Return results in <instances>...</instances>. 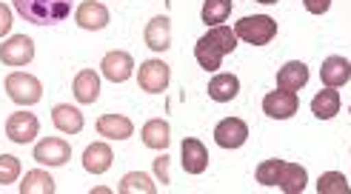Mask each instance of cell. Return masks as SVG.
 Returning a JSON list of instances; mask_svg holds the SVG:
<instances>
[{
    "label": "cell",
    "mask_w": 351,
    "mask_h": 194,
    "mask_svg": "<svg viewBox=\"0 0 351 194\" xmlns=\"http://www.w3.org/2000/svg\"><path fill=\"white\" fill-rule=\"evenodd\" d=\"M237 49V34L234 29L229 26H212L203 38L197 40L195 46V58L200 63V69H206V72H217L220 63L226 55H232V51Z\"/></svg>",
    "instance_id": "obj_1"
},
{
    "label": "cell",
    "mask_w": 351,
    "mask_h": 194,
    "mask_svg": "<svg viewBox=\"0 0 351 194\" xmlns=\"http://www.w3.org/2000/svg\"><path fill=\"white\" fill-rule=\"evenodd\" d=\"M17 14L34 26H55L72 14V0H12Z\"/></svg>",
    "instance_id": "obj_2"
},
{
    "label": "cell",
    "mask_w": 351,
    "mask_h": 194,
    "mask_svg": "<svg viewBox=\"0 0 351 194\" xmlns=\"http://www.w3.org/2000/svg\"><path fill=\"white\" fill-rule=\"evenodd\" d=\"M237 40H245L249 46H266L277 34V21L269 14H245L234 23Z\"/></svg>",
    "instance_id": "obj_3"
},
{
    "label": "cell",
    "mask_w": 351,
    "mask_h": 194,
    "mask_svg": "<svg viewBox=\"0 0 351 194\" xmlns=\"http://www.w3.org/2000/svg\"><path fill=\"white\" fill-rule=\"evenodd\" d=\"M6 95L9 100H14L17 106H32L43 97V86L34 75H26V72H12L6 77Z\"/></svg>",
    "instance_id": "obj_4"
},
{
    "label": "cell",
    "mask_w": 351,
    "mask_h": 194,
    "mask_svg": "<svg viewBox=\"0 0 351 194\" xmlns=\"http://www.w3.org/2000/svg\"><path fill=\"white\" fill-rule=\"evenodd\" d=\"M34 60V40L29 34H12L0 46V63L3 66H29Z\"/></svg>",
    "instance_id": "obj_5"
},
{
    "label": "cell",
    "mask_w": 351,
    "mask_h": 194,
    "mask_svg": "<svg viewBox=\"0 0 351 194\" xmlns=\"http://www.w3.org/2000/svg\"><path fill=\"white\" fill-rule=\"evenodd\" d=\"M169 66L163 60H146L143 66L137 69V83H140V89L149 92V95H160L166 92V86H169Z\"/></svg>",
    "instance_id": "obj_6"
},
{
    "label": "cell",
    "mask_w": 351,
    "mask_h": 194,
    "mask_svg": "<svg viewBox=\"0 0 351 194\" xmlns=\"http://www.w3.org/2000/svg\"><path fill=\"white\" fill-rule=\"evenodd\" d=\"M38 134H40V120L32 112H14L6 120V137L12 140V143H21V146L32 143Z\"/></svg>",
    "instance_id": "obj_7"
},
{
    "label": "cell",
    "mask_w": 351,
    "mask_h": 194,
    "mask_svg": "<svg viewBox=\"0 0 351 194\" xmlns=\"http://www.w3.org/2000/svg\"><path fill=\"white\" fill-rule=\"evenodd\" d=\"M297 109H300V97H297V92H269L266 97H263V112H266L271 120H289L297 114Z\"/></svg>",
    "instance_id": "obj_8"
},
{
    "label": "cell",
    "mask_w": 351,
    "mask_h": 194,
    "mask_svg": "<svg viewBox=\"0 0 351 194\" xmlns=\"http://www.w3.org/2000/svg\"><path fill=\"white\" fill-rule=\"evenodd\" d=\"M69 157H72V146L63 137H43L34 146V160L40 166H66Z\"/></svg>",
    "instance_id": "obj_9"
},
{
    "label": "cell",
    "mask_w": 351,
    "mask_h": 194,
    "mask_svg": "<svg viewBox=\"0 0 351 194\" xmlns=\"http://www.w3.org/2000/svg\"><path fill=\"white\" fill-rule=\"evenodd\" d=\"M249 137V126L240 117H226L215 126V143L220 149H240Z\"/></svg>",
    "instance_id": "obj_10"
},
{
    "label": "cell",
    "mask_w": 351,
    "mask_h": 194,
    "mask_svg": "<svg viewBox=\"0 0 351 194\" xmlns=\"http://www.w3.org/2000/svg\"><path fill=\"white\" fill-rule=\"evenodd\" d=\"M100 69H103V77H106L109 83H126V80L132 77L134 58L129 55V51H120V49H114V51H109V55L103 58Z\"/></svg>",
    "instance_id": "obj_11"
},
{
    "label": "cell",
    "mask_w": 351,
    "mask_h": 194,
    "mask_svg": "<svg viewBox=\"0 0 351 194\" xmlns=\"http://www.w3.org/2000/svg\"><path fill=\"white\" fill-rule=\"evenodd\" d=\"M320 80L328 86V89H340L351 80V63L343 55H331L323 60L320 66Z\"/></svg>",
    "instance_id": "obj_12"
},
{
    "label": "cell",
    "mask_w": 351,
    "mask_h": 194,
    "mask_svg": "<svg viewBox=\"0 0 351 194\" xmlns=\"http://www.w3.org/2000/svg\"><path fill=\"white\" fill-rule=\"evenodd\" d=\"M180 163L189 174H203L208 166V151L197 137H186L180 146Z\"/></svg>",
    "instance_id": "obj_13"
},
{
    "label": "cell",
    "mask_w": 351,
    "mask_h": 194,
    "mask_svg": "<svg viewBox=\"0 0 351 194\" xmlns=\"http://www.w3.org/2000/svg\"><path fill=\"white\" fill-rule=\"evenodd\" d=\"M75 17H77V26L89 29V32L109 26V9L103 3H97V0H83V3L77 6V12H75Z\"/></svg>",
    "instance_id": "obj_14"
},
{
    "label": "cell",
    "mask_w": 351,
    "mask_h": 194,
    "mask_svg": "<svg viewBox=\"0 0 351 194\" xmlns=\"http://www.w3.org/2000/svg\"><path fill=\"white\" fill-rule=\"evenodd\" d=\"M143 40L152 51H166L171 46V21L166 14H157L149 21L146 32H143Z\"/></svg>",
    "instance_id": "obj_15"
},
{
    "label": "cell",
    "mask_w": 351,
    "mask_h": 194,
    "mask_svg": "<svg viewBox=\"0 0 351 194\" xmlns=\"http://www.w3.org/2000/svg\"><path fill=\"white\" fill-rule=\"evenodd\" d=\"M112 163H114V151L109 149V143L97 140V143L86 146V151H83V169L89 171V174H103V171H109Z\"/></svg>",
    "instance_id": "obj_16"
},
{
    "label": "cell",
    "mask_w": 351,
    "mask_h": 194,
    "mask_svg": "<svg viewBox=\"0 0 351 194\" xmlns=\"http://www.w3.org/2000/svg\"><path fill=\"white\" fill-rule=\"evenodd\" d=\"M134 132V123L126 114H100L97 117V134L109 140H129Z\"/></svg>",
    "instance_id": "obj_17"
},
{
    "label": "cell",
    "mask_w": 351,
    "mask_h": 194,
    "mask_svg": "<svg viewBox=\"0 0 351 194\" xmlns=\"http://www.w3.org/2000/svg\"><path fill=\"white\" fill-rule=\"evenodd\" d=\"M72 92H75L77 103L92 106L100 97V77H97V72H92V69H83V72H77L75 83H72Z\"/></svg>",
    "instance_id": "obj_18"
},
{
    "label": "cell",
    "mask_w": 351,
    "mask_h": 194,
    "mask_svg": "<svg viewBox=\"0 0 351 194\" xmlns=\"http://www.w3.org/2000/svg\"><path fill=\"white\" fill-rule=\"evenodd\" d=\"M308 83V66L300 60H291L277 72V89L283 92H300Z\"/></svg>",
    "instance_id": "obj_19"
},
{
    "label": "cell",
    "mask_w": 351,
    "mask_h": 194,
    "mask_svg": "<svg viewBox=\"0 0 351 194\" xmlns=\"http://www.w3.org/2000/svg\"><path fill=\"white\" fill-rule=\"evenodd\" d=\"M240 95V80L237 75H215L212 80H208V97H212L215 103H232L234 97Z\"/></svg>",
    "instance_id": "obj_20"
},
{
    "label": "cell",
    "mask_w": 351,
    "mask_h": 194,
    "mask_svg": "<svg viewBox=\"0 0 351 194\" xmlns=\"http://www.w3.org/2000/svg\"><path fill=\"white\" fill-rule=\"evenodd\" d=\"M51 123L63 132V134H77V132H83V114L75 109V106H66V103H60V106H55L51 109Z\"/></svg>",
    "instance_id": "obj_21"
},
{
    "label": "cell",
    "mask_w": 351,
    "mask_h": 194,
    "mask_svg": "<svg viewBox=\"0 0 351 194\" xmlns=\"http://www.w3.org/2000/svg\"><path fill=\"white\" fill-rule=\"evenodd\" d=\"M280 189H283L286 194H300L306 191L308 186V174L303 166H297V163H283V171H280Z\"/></svg>",
    "instance_id": "obj_22"
},
{
    "label": "cell",
    "mask_w": 351,
    "mask_h": 194,
    "mask_svg": "<svg viewBox=\"0 0 351 194\" xmlns=\"http://www.w3.org/2000/svg\"><path fill=\"white\" fill-rule=\"evenodd\" d=\"M311 112H314V117H320V120H331V117L340 112V92L337 89H328V86H326L323 92L314 95Z\"/></svg>",
    "instance_id": "obj_23"
},
{
    "label": "cell",
    "mask_w": 351,
    "mask_h": 194,
    "mask_svg": "<svg viewBox=\"0 0 351 194\" xmlns=\"http://www.w3.org/2000/svg\"><path fill=\"white\" fill-rule=\"evenodd\" d=\"M143 143H146L149 149H157V151L169 149V143H171V129H169V123H166V120H149L146 126H143Z\"/></svg>",
    "instance_id": "obj_24"
},
{
    "label": "cell",
    "mask_w": 351,
    "mask_h": 194,
    "mask_svg": "<svg viewBox=\"0 0 351 194\" xmlns=\"http://www.w3.org/2000/svg\"><path fill=\"white\" fill-rule=\"evenodd\" d=\"M229 14H232V0H206L200 12L206 26H223L229 21Z\"/></svg>",
    "instance_id": "obj_25"
},
{
    "label": "cell",
    "mask_w": 351,
    "mask_h": 194,
    "mask_svg": "<svg viewBox=\"0 0 351 194\" xmlns=\"http://www.w3.org/2000/svg\"><path fill=\"white\" fill-rule=\"evenodd\" d=\"M21 194H55V180H51L46 171L34 169V171H29L23 178Z\"/></svg>",
    "instance_id": "obj_26"
},
{
    "label": "cell",
    "mask_w": 351,
    "mask_h": 194,
    "mask_svg": "<svg viewBox=\"0 0 351 194\" xmlns=\"http://www.w3.org/2000/svg\"><path fill=\"white\" fill-rule=\"evenodd\" d=\"M117 191H120V194H134V191H140V194H154L157 186H154V180L149 178V174H143V171H132V174H126V178L120 180Z\"/></svg>",
    "instance_id": "obj_27"
},
{
    "label": "cell",
    "mask_w": 351,
    "mask_h": 194,
    "mask_svg": "<svg viewBox=\"0 0 351 194\" xmlns=\"http://www.w3.org/2000/svg\"><path fill=\"white\" fill-rule=\"evenodd\" d=\"M317 191L320 194H351V186L346 180V174L326 171V174H320V180H317Z\"/></svg>",
    "instance_id": "obj_28"
},
{
    "label": "cell",
    "mask_w": 351,
    "mask_h": 194,
    "mask_svg": "<svg viewBox=\"0 0 351 194\" xmlns=\"http://www.w3.org/2000/svg\"><path fill=\"white\" fill-rule=\"evenodd\" d=\"M283 163L286 160H263L254 171V178L260 186H277L280 183V171H283Z\"/></svg>",
    "instance_id": "obj_29"
},
{
    "label": "cell",
    "mask_w": 351,
    "mask_h": 194,
    "mask_svg": "<svg viewBox=\"0 0 351 194\" xmlns=\"http://www.w3.org/2000/svg\"><path fill=\"white\" fill-rule=\"evenodd\" d=\"M21 174V160L12 154H0V186H12Z\"/></svg>",
    "instance_id": "obj_30"
},
{
    "label": "cell",
    "mask_w": 351,
    "mask_h": 194,
    "mask_svg": "<svg viewBox=\"0 0 351 194\" xmlns=\"http://www.w3.org/2000/svg\"><path fill=\"white\" fill-rule=\"evenodd\" d=\"M12 32V9L6 3H0V38H6Z\"/></svg>",
    "instance_id": "obj_31"
},
{
    "label": "cell",
    "mask_w": 351,
    "mask_h": 194,
    "mask_svg": "<svg viewBox=\"0 0 351 194\" xmlns=\"http://www.w3.org/2000/svg\"><path fill=\"white\" fill-rule=\"evenodd\" d=\"M303 6L311 12V14H326L331 9V0H303Z\"/></svg>",
    "instance_id": "obj_32"
},
{
    "label": "cell",
    "mask_w": 351,
    "mask_h": 194,
    "mask_svg": "<svg viewBox=\"0 0 351 194\" xmlns=\"http://www.w3.org/2000/svg\"><path fill=\"white\" fill-rule=\"evenodd\" d=\"M169 160L171 157H160V160H157V178L163 183H169Z\"/></svg>",
    "instance_id": "obj_33"
},
{
    "label": "cell",
    "mask_w": 351,
    "mask_h": 194,
    "mask_svg": "<svg viewBox=\"0 0 351 194\" xmlns=\"http://www.w3.org/2000/svg\"><path fill=\"white\" fill-rule=\"evenodd\" d=\"M254 3H263V6H274V3H280V0H254Z\"/></svg>",
    "instance_id": "obj_34"
}]
</instances>
